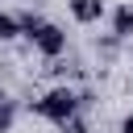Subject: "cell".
Returning <instances> with one entry per match:
<instances>
[{"label": "cell", "mask_w": 133, "mask_h": 133, "mask_svg": "<svg viewBox=\"0 0 133 133\" xmlns=\"http://www.w3.org/2000/svg\"><path fill=\"white\" fill-rule=\"evenodd\" d=\"M79 91L75 87H66V83H58V87H50L42 100H33V112L42 116V121H50V125H58V129H66L75 116H79Z\"/></svg>", "instance_id": "6da1fadb"}, {"label": "cell", "mask_w": 133, "mask_h": 133, "mask_svg": "<svg viewBox=\"0 0 133 133\" xmlns=\"http://www.w3.org/2000/svg\"><path fill=\"white\" fill-rule=\"evenodd\" d=\"M29 42H33V50H37L46 62L66 54V29H62V25H54V21H46V25H42V29H37Z\"/></svg>", "instance_id": "7a4b0ae2"}, {"label": "cell", "mask_w": 133, "mask_h": 133, "mask_svg": "<svg viewBox=\"0 0 133 133\" xmlns=\"http://www.w3.org/2000/svg\"><path fill=\"white\" fill-rule=\"evenodd\" d=\"M71 17L79 25H96L104 17V0H71Z\"/></svg>", "instance_id": "3957f363"}, {"label": "cell", "mask_w": 133, "mask_h": 133, "mask_svg": "<svg viewBox=\"0 0 133 133\" xmlns=\"http://www.w3.org/2000/svg\"><path fill=\"white\" fill-rule=\"evenodd\" d=\"M112 37H121V42L133 37V4H116L112 8Z\"/></svg>", "instance_id": "277c9868"}, {"label": "cell", "mask_w": 133, "mask_h": 133, "mask_svg": "<svg viewBox=\"0 0 133 133\" xmlns=\"http://www.w3.org/2000/svg\"><path fill=\"white\" fill-rule=\"evenodd\" d=\"M12 37H21V21H17V12L0 8V42H12Z\"/></svg>", "instance_id": "5b68a950"}, {"label": "cell", "mask_w": 133, "mask_h": 133, "mask_svg": "<svg viewBox=\"0 0 133 133\" xmlns=\"http://www.w3.org/2000/svg\"><path fill=\"white\" fill-rule=\"evenodd\" d=\"M17 21H21V37H33L46 25V17H37V12H17Z\"/></svg>", "instance_id": "8992f818"}, {"label": "cell", "mask_w": 133, "mask_h": 133, "mask_svg": "<svg viewBox=\"0 0 133 133\" xmlns=\"http://www.w3.org/2000/svg\"><path fill=\"white\" fill-rule=\"evenodd\" d=\"M12 121H17V104H12V100H4V104H0V133H8V129H12Z\"/></svg>", "instance_id": "52a82bcc"}, {"label": "cell", "mask_w": 133, "mask_h": 133, "mask_svg": "<svg viewBox=\"0 0 133 133\" xmlns=\"http://www.w3.org/2000/svg\"><path fill=\"white\" fill-rule=\"evenodd\" d=\"M121 133H133V112H129V116H121Z\"/></svg>", "instance_id": "ba28073f"}, {"label": "cell", "mask_w": 133, "mask_h": 133, "mask_svg": "<svg viewBox=\"0 0 133 133\" xmlns=\"http://www.w3.org/2000/svg\"><path fill=\"white\" fill-rule=\"evenodd\" d=\"M4 100H8V91H4V87H0V104H4Z\"/></svg>", "instance_id": "9c48e42d"}]
</instances>
